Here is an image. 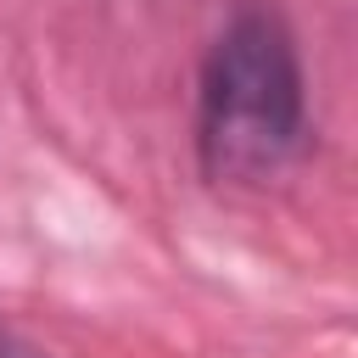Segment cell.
Masks as SVG:
<instances>
[{"label":"cell","instance_id":"cell-1","mask_svg":"<svg viewBox=\"0 0 358 358\" xmlns=\"http://www.w3.org/2000/svg\"><path fill=\"white\" fill-rule=\"evenodd\" d=\"M308 140V84L291 28L274 11H235L201 62L196 151L218 185L274 179Z\"/></svg>","mask_w":358,"mask_h":358},{"label":"cell","instance_id":"cell-2","mask_svg":"<svg viewBox=\"0 0 358 358\" xmlns=\"http://www.w3.org/2000/svg\"><path fill=\"white\" fill-rule=\"evenodd\" d=\"M0 358H45V352H39L34 341H22V336H17V330L0 319Z\"/></svg>","mask_w":358,"mask_h":358}]
</instances>
